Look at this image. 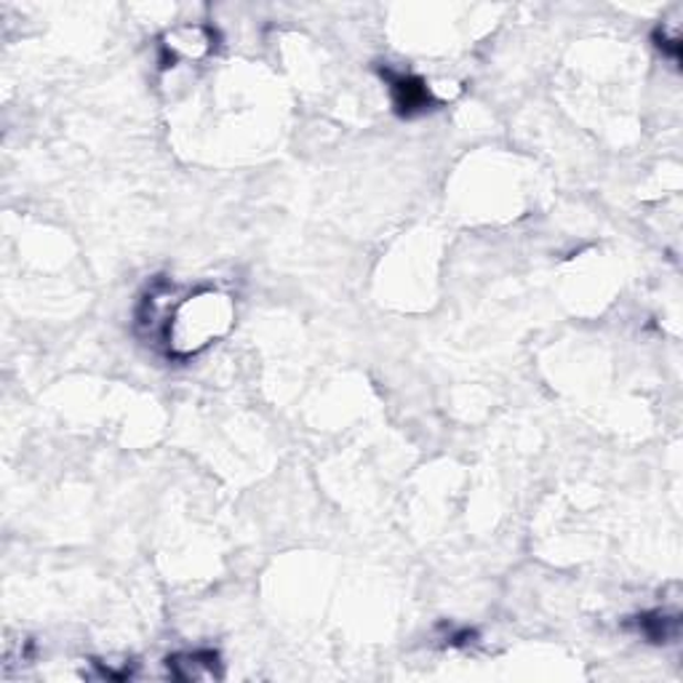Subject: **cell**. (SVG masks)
I'll return each mask as SVG.
<instances>
[{
	"instance_id": "6da1fadb",
	"label": "cell",
	"mask_w": 683,
	"mask_h": 683,
	"mask_svg": "<svg viewBox=\"0 0 683 683\" xmlns=\"http://www.w3.org/2000/svg\"><path fill=\"white\" fill-rule=\"evenodd\" d=\"M235 321L233 299L225 291L203 289L188 297L171 310L161 344L171 359H193L220 337H225Z\"/></svg>"
},
{
	"instance_id": "7a4b0ae2",
	"label": "cell",
	"mask_w": 683,
	"mask_h": 683,
	"mask_svg": "<svg viewBox=\"0 0 683 683\" xmlns=\"http://www.w3.org/2000/svg\"><path fill=\"white\" fill-rule=\"evenodd\" d=\"M169 675L177 681L193 683V681H220L222 679V662L220 654L212 649H195L180 651V654L166 660Z\"/></svg>"
},
{
	"instance_id": "3957f363",
	"label": "cell",
	"mask_w": 683,
	"mask_h": 683,
	"mask_svg": "<svg viewBox=\"0 0 683 683\" xmlns=\"http://www.w3.org/2000/svg\"><path fill=\"white\" fill-rule=\"evenodd\" d=\"M214 49V33L206 28H180L163 38V62L174 67L182 60H201Z\"/></svg>"
},
{
	"instance_id": "277c9868",
	"label": "cell",
	"mask_w": 683,
	"mask_h": 683,
	"mask_svg": "<svg viewBox=\"0 0 683 683\" xmlns=\"http://www.w3.org/2000/svg\"><path fill=\"white\" fill-rule=\"evenodd\" d=\"M382 75H385L387 83H391L393 105L401 115L412 118V115L430 110L433 94L423 78H417V75H406V73H393V70H385Z\"/></svg>"
},
{
	"instance_id": "5b68a950",
	"label": "cell",
	"mask_w": 683,
	"mask_h": 683,
	"mask_svg": "<svg viewBox=\"0 0 683 683\" xmlns=\"http://www.w3.org/2000/svg\"><path fill=\"white\" fill-rule=\"evenodd\" d=\"M679 617L668 611H651V615L638 617V633L649 638L651 643H670L679 638Z\"/></svg>"
}]
</instances>
